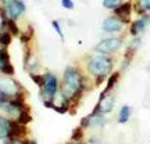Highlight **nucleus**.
Masks as SVG:
<instances>
[{
	"instance_id": "1",
	"label": "nucleus",
	"mask_w": 150,
	"mask_h": 144,
	"mask_svg": "<svg viewBox=\"0 0 150 144\" xmlns=\"http://www.w3.org/2000/svg\"><path fill=\"white\" fill-rule=\"evenodd\" d=\"M86 89V80L83 75L81 74V71L76 67L68 65L63 72V82H61V96L70 103L76 101L83 90Z\"/></svg>"
},
{
	"instance_id": "2",
	"label": "nucleus",
	"mask_w": 150,
	"mask_h": 144,
	"mask_svg": "<svg viewBox=\"0 0 150 144\" xmlns=\"http://www.w3.org/2000/svg\"><path fill=\"white\" fill-rule=\"evenodd\" d=\"M88 71L95 78H107L112 71V58L107 54L91 55L88 60Z\"/></svg>"
},
{
	"instance_id": "3",
	"label": "nucleus",
	"mask_w": 150,
	"mask_h": 144,
	"mask_svg": "<svg viewBox=\"0 0 150 144\" xmlns=\"http://www.w3.org/2000/svg\"><path fill=\"white\" fill-rule=\"evenodd\" d=\"M21 93H25V90L18 80L0 74V100H11Z\"/></svg>"
},
{
	"instance_id": "4",
	"label": "nucleus",
	"mask_w": 150,
	"mask_h": 144,
	"mask_svg": "<svg viewBox=\"0 0 150 144\" xmlns=\"http://www.w3.org/2000/svg\"><path fill=\"white\" fill-rule=\"evenodd\" d=\"M60 90V83L59 78L52 72H46L45 74V83L39 89V94L42 97V100H56V96L59 94Z\"/></svg>"
},
{
	"instance_id": "5",
	"label": "nucleus",
	"mask_w": 150,
	"mask_h": 144,
	"mask_svg": "<svg viewBox=\"0 0 150 144\" xmlns=\"http://www.w3.org/2000/svg\"><path fill=\"white\" fill-rule=\"evenodd\" d=\"M0 8L3 10L4 15L8 20L18 21L20 18H22L25 15L27 4L24 3V0H8V1H6L4 4L0 6Z\"/></svg>"
},
{
	"instance_id": "6",
	"label": "nucleus",
	"mask_w": 150,
	"mask_h": 144,
	"mask_svg": "<svg viewBox=\"0 0 150 144\" xmlns=\"http://www.w3.org/2000/svg\"><path fill=\"white\" fill-rule=\"evenodd\" d=\"M121 46H122V39L121 37H107V39H103L102 42L97 43L95 50L97 53L107 54L108 55V54L117 51Z\"/></svg>"
},
{
	"instance_id": "7",
	"label": "nucleus",
	"mask_w": 150,
	"mask_h": 144,
	"mask_svg": "<svg viewBox=\"0 0 150 144\" xmlns=\"http://www.w3.org/2000/svg\"><path fill=\"white\" fill-rule=\"evenodd\" d=\"M112 107H114V96L111 94V91L110 93L102 91L100 93V98H99L96 107L93 110V114H97V112H100V114H108V112L112 111Z\"/></svg>"
},
{
	"instance_id": "8",
	"label": "nucleus",
	"mask_w": 150,
	"mask_h": 144,
	"mask_svg": "<svg viewBox=\"0 0 150 144\" xmlns=\"http://www.w3.org/2000/svg\"><path fill=\"white\" fill-rule=\"evenodd\" d=\"M124 24L120 18H117L115 15L112 17H108V18H106L104 20V22H103V31L104 32H108V33H115V32H121L124 28Z\"/></svg>"
},
{
	"instance_id": "9",
	"label": "nucleus",
	"mask_w": 150,
	"mask_h": 144,
	"mask_svg": "<svg viewBox=\"0 0 150 144\" xmlns=\"http://www.w3.org/2000/svg\"><path fill=\"white\" fill-rule=\"evenodd\" d=\"M131 10H132V3L125 1V3H121L114 8V15L120 18L124 24H128L131 21Z\"/></svg>"
},
{
	"instance_id": "10",
	"label": "nucleus",
	"mask_w": 150,
	"mask_h": 144,
	"mask_svg": "<svg viewBox=\"0 0 150 144\" xmlns=\"http://www.w3.org/2000/svg\"><path fill=\"white\" fill-rule=\"evenodd\" d=\"M150 22V14H143V17H140L139 20H136L131 24V28H129V33L134 37H136L139 33H142L146 29V27L149 25Z\"/></svg>"
},
{
	"instance_id": "11",
	"label": "nucleus",
	"mask_w": 150,
	"mask_h": 144,
	"mask_svg": "<svg viewBox=\"0 0 150 144\" xmlns=\"http://www.w3.org/2000/svg\"><path fill=\"white\" fill-rule=\"evenodd\" d=\"M11 123H13V119L0 115V137H1V139L10 140Z\"/></svg>"
},
{
	"instance_id": "12",
	"label": "nucleus",
	"mask_w": 150,
	"mask_h": 144,
	"mask_svg": "<svg viewBox=\"0 0 150 144\" xmlns=\"http://www.w3.org/2000/svg\"><path fill=\"white\" fill-rule=\"evenodd\" d=\"M104 123H106L104 114H100V112L93 114L92 112L89 115V126H92V128H102V126H104Z\"/></svg>"
},
{
	"instance_id": "13",
	"label": "nucleus",
	"mask_w": 150,
	"mask_h": 144,
	"mask_svg": "<svg viewBox=\"0 0 150 144\" xmlns=\"http://www.w3.org/2000/svg\"><path fill=\"white\" fill-rule=\"evenodd\" d=\"M6 31H8L13 36H20V33H21V29L18 27L17 21L8 20V18H6Z\"/></svg>"
},
{
	"instance_id": "14",
	"label": "nucleus",
	"mask_w": 150,
	"mask_h": 144,
	"mask_svg": "<svg viewBox=\"0 0 150 144\" xmlns=\"http://www.w3.org/2000/svg\"><path fill=\"white\" fill-rule=\"evenodd\" d=\"M20 42L27 47V46H29V43H31V40H32L33 37V28L32 27H28L27 31H24V32L20 33Z\"/></svg>"
},
{
	"instance_id": "15",
	"label": "nucleus",
	"mask_w": 150,
	"mask_h": 144,
	"mask_svg": "<svg viewBox=\"0 0 150 144\" xmlns=\"http://www.w3.org/2000/svg\"><path fill=\"white\" fill-rule=\"evenodd\" d=\"M131 112H132V108L129 107V105H124V107H121L120 114H118V122L120 123H127L129 121Z\"/></svg>"
},
{
	"instance_id": "16",
	"label": "nucleus",
	"mask_w": 150,
	"mask_h": 144,
	"mask_svg": "<svg viewBox=\"0 0 150 144\" xmlns=\"http://www.w3.org/2000/svg\"><path fill=\"white\" fill-rule=\"evenodd\" d=\"M11 42H13V35H11L8 31H6V29L0 31V46L8 48Z\"/></svg>"
},
{
	"instance_id": "17",
	"label": "nucleus",
	"mask_w": 150,
	"mask_h": 144,
	"mask_svg": "<svg viewBox=\"0 0 150 144\" xmlns=\"http://www.w3.org/2000/svg\"><path fill=\"white\" fill-rule=\"evenodd\" d=\"M135 10L138 14H146L147 11H150V0H138L135 4Z\"/></svg>"
},
{
	"instance_id": "18",
	"label": "nucleus",
	"mask_w": 150,
	"mask_h": 144,
	"mask_svg": "<svg viewBox=\"0 0 150 144\" xmlns=\"http://www.w3.org/2000/svg\"><path fill=\"white\" fill-rule=\"evenodd\" d=\"M118 79H120V72H114V74L110 75V78H107V85H106V89H104V93H110L112 90V87L117 85Z\"/></svg>"
},
{
	"instance_id": "19",
	"label": "nucleus",
	"mask_w": 150,
	"mask_h": 144,
	"mask_svg": "<svg viewBox=\"0 0 150 144\" xmlns=\"http://www.w3.org/2000/svg\"><path fill=\"white\" fill-rule=\"evenodd\" d=\"M18 123H21V125H25L27 126L28 123L32 121V117H31V114H29V110H25V111H22L20 115H18V118L16 119Z\"/></svg>"
},
{
	"instance_id": "20",
	"label": "nucleus",
	"mask_w": 150,
	"mask_h": 144,
	"mask_svg": "<svg viewBox=\"0 0 150 144\" xmlns=\"http://www.w3.org/2000/svg\"><path fill=\"white\" fill-rule=\"evenodd\" d=\"M0 74L7 75V76H14L16 70H14V67H13V64H11V61H8V63H6V64L1 65V68H0Z\"/></svg>"
},
{
	"instance_id": "21",
	"label": "nucleus",
	"mask_w": 150,
	"mask_h": 144,
	"mask_svg": "<svg viewBox=\"0 0 150 144\" xmlns=\"http://www.w3.org/2000/svg\"><path fill=\"white\" fill-rule=\"evenodd\" d=\"M29 76H31L32 82L39 89L43 86V83H45V75H40V74H36V72H35V74H29Z\"/></svg>"
},
{
	"instance_id": "22",
	"label": "nucleus",
	"mask_w": 150,
	"mask_h": 144,
	"mask_svg": "<svg viewBox=\"0 0 150 144\" xmlns=\"http://www.w3.org/2000/svg\"><path fill=\"white\" fill-rule=\"evenodd\" d=\"M122 3V0H103V7L106 8H110V10H114L117 6H120Z\"/></svg>"
},
{
	"instance_id": "23",
	"label": "nucleus",
	"mask_w": 150,
	"mask_h": 144,
	"mask_svg": "<svg viewBox=\"0 0 150 144\" xmlns=\"http://www.w3.org/2000/svg\"><path fill=\"white\" fill-rule=\"evenodd\" d=\"M140 43H142V40H140V37H134V40L129 43V46H128V50L129 51H132V53H135L138 48L140 47Z\"/></svg>"
},
{
	"instance_id": "24",
	"label": "nucleus",
	"mask_w": 150,
	"mask_h": 144,
	"mask_svg": "<svg viewBox=\"0 0 150 144\" xmlns=\"http://www.w3.org/2000/svg\"><path fill=\"white\" fill-rule=\"evenodd\" d=\"M82 136H83V133H82V128L78 126V128H75L74 130H72V136H71V139L74 140V141H79V140L82 139Z\"/></svg>"
},
{
	"instance_id": "25",
	"label": "nucleus",
	"mask_w": 150,
	"mask_h": 144,
	"mask_svg": "<svg viewBox=\"0 0 150 144\" xmlns=\"http://www.w3.org/2000/svg\"><path fill=\"white\" fill-rule=\"evenodd\" d=\"M52 27L54 28V31L57 32V35L60 36V39L64 42V33H63V29H61V27H60V22L54 20V21H52Z\"/></svg>"
},
{
	"instance_id": "26",
	"label": "nucleus",
	"mask_w": 150,
	"mask_h": 144,
	"mask_svg": "<svg viewBox=\"0 0 150 144\" xmlns=\"http://www.w3.org/2000/svg\"><path fill=\"white\" fill-rule=\"evenodd\" d=\"M61 6L65 10H72L74 8V0H61Z\"/></svg>"
},
{
	"instance_id": "27",
	"label": "nucleus",
	"mask_w": 150,
	"mask_h": 144,
	"mask_svg": "<svg viewBox=\"0 0 150 144\" xmlns=\"http://www.w3.org/2000/svg\"><path fill=\"white\" fill-rule=\"evenodd\" d=\"M6 18H7V17L4 15V13H3V10L0 8V31H3V29H6Z\"/></svg>"
},
{
	"instance_id": "28",
	"label": "nucleus",
	"mask_w": 150,
	"mask_h": 144,
	"mask_svg": "<svg viewBox=\"0 0 150 144\" xmlns=\"http://www.w3.org/2000/svg\"><path fill=\"white\" fill-rule=\"evenodd\" d=\"M81 128H89V115L86 118H82V121H81Z\"/></svg>"
},
{
	"instance_id": "29",
	"label": "nucleus",
	"mask_w": 150,
	"mask_h": 144,
	"mask_svg": "<svg viewBox=\"0 0 150 144\" xmlns=\"http://www.w3.org/2000/svg\"><path fill=\"white\" fill-rule=\"evenodd\" d=\"M8 144H27V141H24L22 139H13L8 140Z\"/></svg>"
},
{
	"instance_id": "30",
	"label": "nucleus",
	"mask_w": 150,
	"mask_h": 144,
	"mask_svg": "<svg viewBox=\"0 0 150 144\" xmlns=\"http://www.w3.org/2000/svg\"><path fill=\"white\" fill-rule=\"evenodd\" d=\"M27 144H36V141H33V140H31V141H27Z\"/></svg>"
},
{
	"instance_id": "31",
	"label": "nucleus",
	"mask_w": 150,
	"mask_h": 144,
	"mask_svg": "<svg viewBox=\"0 0 150 144\" xmlns=\"http://www.w3.org/2000/svg\"><path fill=\"white\" fill-rule=\"evenodd\" d=\"M74 144H83V143H81V141H75Z\"/></svg>"
},
{
	"instance_id": "32",
	"label": "nucleus",
	"mask_w": 150,
	"mask_h": 144,
	"mask_svg": "<svg viewBox=\"0 0 150 144\" xmlns=\"http://www.w3.org/2000/svg\"><path fill=\"white\" fill-rule=\"evenodd\" d=\"M0 48H1V46H0ZM0 68H1V58H0Z\"/></svg>"
},
{
	"instance_id": "33",
	"label": "nucleus",
	"mask_w": 150,
	"mask_h": 144,
	"mask_svg": "<svg viewBox=\"0 0 150 144\" xmlns=\"http://www.w3.org/2000/svg\"><path fill=\"white\" fill-rule=\"evenodd\" d=\"M149 71H150V65H149Z\"/></svg>"
}]
</instances>
